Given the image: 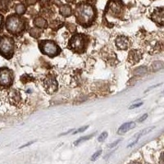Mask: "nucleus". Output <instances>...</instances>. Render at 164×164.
Here are the masks:
<instances>
[{"mask_svg": "<svg viewBox=\"0 0 164 164\" xmlns=\"http://www.w3.org/2000/svg\"><path fill=\"white\" fill-rule=\"evenodd\" d=\"M30 35L34 38H39L40 36V30L38 27H35L31 29V30L30 31Z\"/></svg>", "mask_w": 164, "mask_h": 164, "instance_id": "f3484780", "label": "nucleus"}, {"mask_svg": "<svg viewBox=\"0 0 164 164\" xmlns=\"http://www.w3.org/2000/svg\"><path fill=\"white\" fill-rule=\"evenodd\" d=\"M89 127V126H83V127H81V128H80V129H78V130H77V131L76 132H74V135L75 134H77V133H79V132H83V131H85L87 128Z\"/></svg>", "mask_w": 164, "mask_h": 164, "instance_id": "5701e85b", "label": "nucleus"}, {"mask_svg": "<svg viewBox=\"0 0 164 164\" xmlns=\"http://www.w3.org/2000/svg\"><path fill=\"white\" fill-rule=\"evenodd\" d=\"M123 7L121 0H110L106 7V12L111 13L113 17H118L123 11Z\"/></svg>", "mask_w": 164, "mask_h": 164, "instance_id": "0eeeda50", "label": "nucleus"}, {"mask_svg": "<svg viewBox=\"0 0 164 164\" xmlns=\"http://www.w3.org/2000/svg\"><path fill=\"white\" fill-rule=\"evenodd\" d=\"M121 141V139H118V140H116L115 142H113V143H112V144H110L109 145H108V147L109 148H113V147H115V146L117 145V144H118Z\"/></svg>", "mask_w": 164, "mask_h": 164, "instance_id": "412c9836", "label": "nucleus"}, {"mask_svg": "<svg viewBox=\"0 0 164 164\" xmlns=\"http://www.w3.org/2000/svg\"><path fill=\"white\" fill-rule=\"evenodd\" d=\"M75 17L79 25L83 27H89L94 23L97 17V12L93 5L82 2L77 4Z\"/></svg>", "mask_w": 164, "mask_h": 164, "instance_id": "f257e3e1", "label": "nucleus"}, {"mask_svg": "<svg viewBox=\"0 0 164 164\" xmlns=\"http://www.w3.org/2000/svg\"><path fill=\"white\" fill-rule=\"evenodd\" d=\"M68 3H74L75 2V0H66Z\"/></svg>", "mask_w": 164, "mask_h": 164, "instance_id": "cd10ccee", "label": "nucleus"}, {"mask_svg": "<svg viewBox=\"0 0 164 164\" xmlns=\"http://www.w3.org/2000/svg\"><path fill=\"white\" fill-rule=\"evenodd\" d=\"M13 81V72L7 67H0V85L5 88L11 87Z\"/></svg>", "mask_w": 164, "mask_h": 164, "instance_id": "423d86ee", "label": "nucleus"}, {"mask_svg": "<svg viewBox=\"0 0 164 164\" xmlns=\"http://www.w3.org/2000/svg\"><path fill=\"white\" fill-rule=\"evenodd\" d=\"M135 126V122H133V121H130V122L124 123V124H122L120 127H119L118 131H117V134H118V135H123L125 133H126L128 131L133 129Z\"/></svg>", "mask_w": 164, "mask_h": 164, "instance_id": "9b49d317", "label": "nucleus"}, {"mask_svg": "<svg viewBox=\"0 0 164 164\" xmlns=\"http://www.w3.org/2000/svg\"><path fill=\"white\" fill-rule=\"evenodd\" d=\"M15 44L12 37L3 35H0V55L6 59H11L14 54Z\"/></svg>", "mask_w": 164, "mask_h": 164, "instance_id": "20e7f679", "label": "nucleus"}, {"mask_svg": "<svg viewBox=\"0 0 164 164\" xmlns=\"http://www.w3.org/2000/svg\"><path fill=\"white\" fill-rule=\"evenodd\" d=\"M39 48L43 54L47 55L49 58H54L61 53V48L53 40H40L39 42Z\"/></svg>", "mask_w": 164, "mask_h": 164, "instance_id": "39448f33", "label": "nucleus"}, {"mask_svg": "<svg viewBox=\"0 0 164 164\" xmlns=\"http://www.w3.org/2000/svg\"><path fill=\"white\" fill-rule=\"evenodd\" d=\"M11 0H0V12H7L9 10Z\"/></svg>", "mask_w": 164, "mask_h": 164, "instance_id": "4468645a", "label": "nucleus"}, {"mask_svg": "<svg viewBox=\"0 0 164 164\" xmlns=\"http://www.w3.org/2000/svg\"><path fill=\"white\" fill-rule=\"evenodd\" d=\"M59 12L60 14L65 17H68L72 14V9L70 5H62V7L59 8Z\"/></svg>", "mask_w": 164, "mask_h": 164, "instance_id": "f8f14e48", "label": "nucleus"}, {"mask_svg": "<svg viewBox=\"0 0 164 164\" xmlns=\"http://www.w3.org/2000/svg\"><path fill=\"white\" fill-rule=\"evenodd\" d=\"M15 11H16V13L17 14L22 16L23 15L26 11V7L24 4H19L17 5H16V7H15Z\"/></svg>", "mask_w": 164, "mask_h": 164, "instance_id": "2eb2a0df", "label": "nucleus"}, {"mask_svg": "<svg viewBox=\"0 0 164 164\" xmlns=\"http://www.w3.org/2000/svg\"><path fill=\"white\" fill-rule=\"evenodd\" d=\"M5 26L7 32L12 35L18 36L20 34L26 30V19L23 18L17 13L9 15L7 16Z\"/></svg>", "mask_w": 164, "mask_h": 164, "instance_id": "f03ea898", "label": "nucleus"}, {"mask_svg": "<svg viewBox=\"0 0 164 164\" xmlns=\"http://www.w3.org/2000/svg\"><path fill=\"white\" fill-rule=\"evenodd\" d=\"M88 38L85 34H74L68 42V48L77 53H83L86 50Z\"/></svg>", "mask_w": 164, "mask_h": 164, "instance_id": "7ed1b4c3", "label": "nucleus"}, {"mask_svg": "<svg viewBox=\"0 0 164 164\" xmlns=\"http://www.w3.org/2000/svg\"><path fill=\"white\" fill-rule=\"evenodd\" d=\"M142 104H143L142 102L139 103H135V104H134V105L131 106V107H130L129 108H130V109H134V108H139V107H140V106L142 105Z\"/></svg>", "mask_w": 164, "mask_h": 164, "instance_id": "4be33fe9", "label": "nucleus"}, {"mask_svg": "<svg viewBox=\"0 0 164 164\" xmlns=\"http://www.w3.org/2000/svg\"><path fill=\"white\" fill-rule=\"evenodd\" d=\"M116 45L119 49L126 50L130 46V40L127 37H125L123 35L118 36L116 40Z\"/></svg>", "mask_w": 164, "mask_h": 164, "instance_id": "9d476101", "label": "nucleus"}, {"mask_svg": "<svg viewBox=\"0 0 164 164\" xmlns=\"http://www.w3.org/2000/svg\"><path fill=\"white\" fill-rule=\"evenodd\" d=\"M96 134V132H95L94 134H92V135H87V136H83V137H81V138H80L79 139H77V141H75L74 142V145L77 146L78 145V144H80V143L84 142V141H86V140H88V139H90L91 138V137H93L94 135Z\"/></svg>", "mask_w": 164, "mask_h": 164, "instance_id": "dca6fc26", "label": "nucleus"}, {"mask_svg": "<svg viewBox=\"0 0 164 164\" xmlns=\"http://www.w3.org/2000/svg\"><path fill=\"white\" fill-rule=\"evenodd\" d=\"M101 153H102V150H98V151H97L96 153H94V154L91 156V160L92 161L96 160V159H97V158L101 155Z\"/></svg>", "mask_w": 164, "mask_h": 164, "instance_id": "aec40b11", "label": "nucleus"}, {"mask_svg": "<svg viewBox=\"0 0 164 164\" xmlns=\"http://www.w3.org/2000/svg\"><path fill=\"white\" fill-rule=\"evenodd\" d=\"M40 1H41L42 3H48V2L49 0H40Z\"/></svg>", "mask_w": 164, "mask_h": 164, "instance_id": "bb28decb", "label": "nucleus"}, {"mask_svg": "<svg viewBox=\"0 0 164 164\" xmlns=\"http://www.w3.org/2000/svg\"><path fill=\"white\" fill-rule=\"evenodd\" d=\"M37 0H26V3L28 5H32V4H35L36 3Z\"/></svg>", "mask_w": 164, "mask_h": 164, "instance_id": "393cba45", "label": "nucleus"}, {"mask_svg": "<svg viewBox=\"0 0 164 164\" xmlns=\"http://www.w3.org/2000/svg\"><path fill=\"white\" fill-rule=\"evenodd\" d=\"M147 117H148V114L145 113V114H144V115H143L142 117H140L139 119H138V122H142V121H144L145 120L146 118H147Z\"/></svg>", "mask_w": 164, "mask_h": 164, "instance_id": "b1692460", "label": "nucleus"}, {"mask_svg": "<svg viewBox=\"0 0 164 164\" xmlns=\"http://www.w3.org/2000/svg\"><path fill=\"white\" fill-rule=\"evenodd\" d=\"M151 18L153 19V22H155L157 24L163 26V8L160 7V8L156 9L153 12V14L151 16Z\"/></svg>", "mask_w": 164, "mask_h": 164, "instance_id": "1a4fd4ad", "label": "nucleus"}, {"mask_svg": "<svg viewBox=\"0 0 164 164\" xmlns=\"http://www.w3.org/2000/svg\"><path fill=\"white\" fill-rule=\"evenodd\" d=\"M4 26V17L3 15L0 13V33L3 32Z\"/></svg>", "mask_w": 164, "mask_h": 164, "instance_id": "6ab92c4d", "label": "nucleus"}, {"mask_svg": "<svg viewBox=\"0 0 164 164\" xmlns=\"http://www.w3.org/2000/svg\"><path fill=\"white\" fill-rule=\"evenodd\" d=\"M34 25L38 28H47L48 23L45 19L42 17H36L34 20Z\"/></svg>", "mask_w": 164, "mask_h": 164, "instance_id": "ddd939ff", "label": "nucleus"}, {"mask_svg": "<svg viewBox=\"0 0 164 164\" xmlns=\"http://www.w3.org/2000/svg\"><path fill=\"white\" fill-rule=\"evenodd\" d=\"M35 142V141H31V142H30V143H27V144H26L25 145H23V146H21L20 147V149H22V148H25V147H26V146H29L30 144H33V143Z\"/></svg>", "mask_w": 164, "mask_h": 164, "instance_id": "a878e982", "label": "nucleus"}, {"mask_svg": "<svg viewBox=\"0 0 164 164\" xmlns=\"http://www.w3.org/2000/svg\"><path fill=\"white\" fill-rule=\"evenodd\" d=\"M107 137H108V132H103L101 135L98 136V142H103V141H104L106 139H107Z\"/></svg>", "mask_w": 164, "mask_h": 164, "instance_id": "a211bd4d", "label": "nucleus"}, {"mask_svg": "<svg viewBox=\"0 0 164 164\" xmlns=\"http://www.w3.org/2000/svg\"><path fill=\"white\" fill-rule=\"evenodd\" d=\"M44 85L45 90H47L48 94L54 93L58 90V82L54 77H48L44 81Z\"/></svg>", "mask_w": 164, "mask_h": 164, "instance_id": "6e6552de", "label": "nucleus"}]
</instances>
